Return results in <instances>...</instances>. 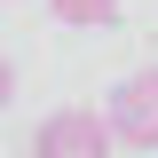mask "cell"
I'll return each instance as SVG.
<instances>
[{
    "label": "cell",
    "instance_id": "1",
    "mask_svg": "<svg viewBox=\"0 0 158 158\" xmlns=\"http://www.w3.org/2000/svg\"><path fill=\"white\" fill-rule=\"evenodd\" d=\"M32 158H111L103 111H48L32 127Z\"/></svg>",
    "mask_w": 158,
    "mask_h": 158
},
{
    "label": "cell",
    "instance_id": "2",
    "mask_svg": "<svg viewBox=\"0 0 158 158\" xmlns=\"http://www.w3.org/2000/svg\"><path fill=\"white\" fill-rule=\"evenodd\" d=\"M118 142H135V150H158V71H135L111 87V111H103Z\"/></svg>",
    "mask_w": 158,
    "mask_h": 158
},
{
    "label": "cell",
    "instance_id": "3",
    "mask_svg": "<svg viewBox=\"0 0 158 158\" xmlns=\"http://www.w3.org/2000/svg\"><path fill=\"white\" fill-rule=\"evenodd\" d=\"M48 8H56L63 24H79V32H111L127 0H48Z\"/></svg>",
    "mask_w": 158,
    "mask_h": 158
},
{
    "label": "cell",
    "instance_id": "4",
    "mask_svg": "<svg viewBox=\"0 0 158 158\" xmlns=\"http://www.w3.org/2000/svg\"><path fill=\"white\" fill-rule=\"evenodd\" d=\"M8 95H16V71H8V56H0V111H8Z\"/></svg>",
    "mask_w": 158,
    "mask_h": 158
}]
</instances>
